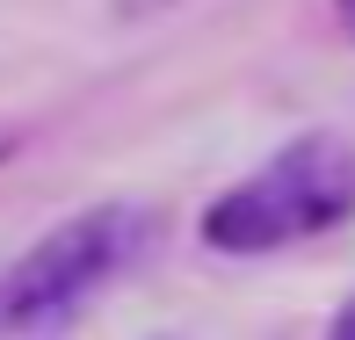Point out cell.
<instances>
[{"instance_id":"5","label":"cell","mask_w":355,"mask_h":340,"mask_svg":"<svg viewBox=\"0 0 355 340\" xmlns=\"http://www.w3.org/2000/svg\"><path fill=\"white\" fill-rule=\"evenodd\" d=\"M0 152H8V145H0Z\"/></svg>"},{"instance_id":"1","label":"cell","mask_w":355,"mask_h":340,"mask_svg":"<svg viewBox=\"0 0 355 340\" xmlns=\"http://www.w3.org/2000/svg\"><path fill=\"white\" fill-rule=\"evenodd\" d=\"M348 210H355V152L341 138H297L261 174H247L239 188H225L211 203L203 239L225 253H268L341 224Z\"/></svg>"},{"instance_id":"4","label":"cell","mask_w":355,"mask_h":340,"mask_svg":"<svg viewBox=\"0 0 355 340\" xmlns=\"http://www.w3.org/2000/svg\"><path fill=\"white\" fill-rule=\"evenodd\" d=\"M334 15H341V29L355 37V0H334Z\"/></svg>"},{"instance_id":"2","label":"cell","mask_w":355,"mask_h":340,"mask_svg":"<svg viewBox=\"0 0 355 340\" xmlns=\"http://www.w3.org/2000/svg\"><path fill=\"white\" fill-rule=\"evenodd\" d=\"M145 239H153V224L138 210H123V203L58 224L44 247H29L22 261L0 275V326H44V319L80 312L102 283L123 275V261H131Z\"/></svg>"},{"instance_id":"3","label":"cell","mask_w":355,"mask_h":340,"mask_svg":"<svg viewBox=\"0 0 355 340\" xmlns=\"http://www.w3.org/2000/svg\"><path fill=\"white\" fill-rule=\"evenodd\" d=\"M327 340H355V304H341V319H334V333Z\"/></svg>"}]
</instances>
